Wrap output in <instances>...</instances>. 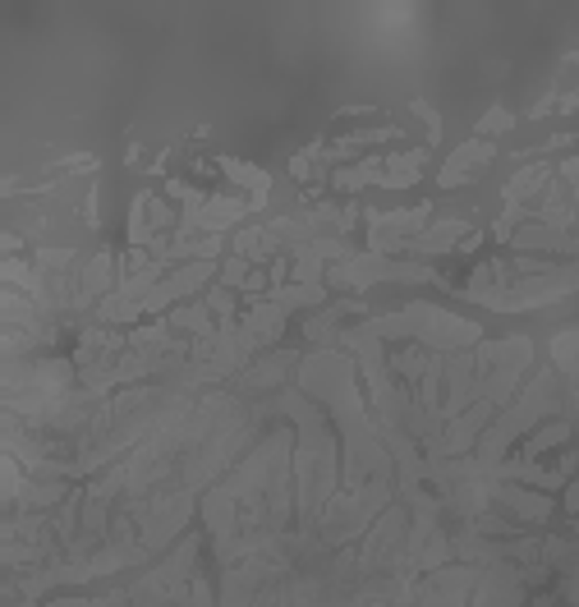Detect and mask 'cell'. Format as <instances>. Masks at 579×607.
Masks as SVG:
<instances>
[{
  "label": "cell",
  "mask_w": 579,
  "mask_h": 607,
  "mask_svg": "<svg viewBox=\"0 0 579 607\" xmlns=\"http://www.w3.org/2000/svg\"><path fill=\"white\" fill-rule=\"evenodd\" d=\"M488 410H492V405H479V410H469L464 419H456V428H451V442H446V451H464V446L473 442V433L483 428Z\"/></svg>",
  "instance_id": "obj_5"
},
{
  "label": "cell",
  "mask_w": 579,
  "mask_h": 607,
  "mask_svg": "<svg viewBox=\"0 0 579 607\" xmlns=\"http://www.w3.org/2000/svg\"><path fill=\"white\" fill-rule=\"evenodd\" d=\"M492 162V143H479V139H473V143H464L460 152H451V162H446L441 166V189H456V184H464V180H473V175H479V166H488Z\"/></svg>",
  "instance_id": "obj_1"
},
{
  "label": "cell",
  "mask_w": 579,
  "mask_h": 607,
  "mask_svg": "<svg viewBox=\"0 0 579 607\" xmlns=\"http://www.w3.org/2000/svg\"><path fill=\"white\" fill-rule=\"evenodd\" d=\"M460 235H464V226H460V221H441L437 230L418 235V240H409L405 249H418V253H441V249H451V240H460Z\"/></svg>",
  "instance_id": "obj_4"
},
{
  "label": "cell",
  "mask_w": 579,
  "mask_h": 607,
  "mask_svg": "<svg viewBox=\"0 0 579 607\" xmlns=\"http://www.w3.org/2000/svg\"><path fill=\"white\" fill-rule=\"evenodd\" d=\"M496 497H502L506 507H511L515 515H524V520H547V515H551V501H547L543 492H529V488H502Z\"/></svg>",
  "instance_id": "obj_2"
},
{
  "label": "cell",
  "mask_w": 579,
  "mask_h": 607,
  "mask_svg": "<svg viewBox=\"0 0 579 607\" xmlns=\"http://www.w3.org/2000/svg\"><path fill=\"white\" fill-rule=\"evenodd\" d=\"M424 162H428L424 152H405V156H391L377 184H386V189H405V184H414V180H418V166H424Z\"/></svg>",
  "instance_id": "obj_3"
},
{
  "label": "cell",
  "mask_w": 579,
  "mask_h": 607,
  "mask_svg": "<svg viewBox=\"0 0 579 607\" xmlns=\"http://www.w3.org/2000/svg\"><path fill=\"white\" fill-rule=\"evenodd\" d=\"M492 129H511V116L506 111H488V120L479 124V134H492Z\"/></svg>",
  "instance_id": "obj_10"
},
{
  "label": "cell",
  "mask_w": 579,
  "mask_h": 607,
  "mask_svg": "<svg viewBox=\"0 0 579 607\" xmlns=\"http://www.w3.org/2000/svg\"><path fill=\"white\" fill-rule=\"evenodd\" d=\"M226 166V175L234 180V184H249V189L262 198V194H267V175H262L258 166H249V162H221Z\"/></svg>",
  "instance_id": "obj_7"
},
{
  "label": "cell",
  "mask_w": 579,
  "mask_h": 607,
  "mask_svg": "<svg viewBox=\"0 0 579 607\" xmlns=\"http://www.w3.org/2000/svg\"><path fill=\"white\" fill-rule=\"evenodd\" d=\"M107 285H111V258L101 253V258H92V268L83 272V295L92 300V295H101Z\"/></svg>",
  "instance_id": "obj_8"
},
{
  "label": "cell",
  "mask_w": 579,
  "mask_h": 607,
  "mask_svg": "<svg viewBox=\"0 0 579 607\" xmlns=\"http://www.w3.org/2000/svg\"><path fill=\"white\" fill-rule=\"evenodd\" d=\"M566 437H570V424H547L538 437H529L524 456H538V451H547V446H557V442H566Z\"/></svg>",
  "instance_id": "obj_9"
},
{
  "label": "cell",
  "mask_w": 579,
  "mask_h": 607,
  "mask_svg": "<svg viewBox=\"0 0 579 607\" xmlns=\"http://www.w3.org/2000/svg\"><path fill=\"white\" fill-rule=\"evenodd\" d=\"M171 323L184 327V331H198V336H212V313H207V304H189V308H175Z\"/></svg>",
  "instance_id": "obj_6"
}]
</instances>
